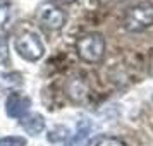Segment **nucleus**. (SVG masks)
<instances>
[{
	"mask_svg": "<svg viewBox=\"0 0 153 146\" xmlns=\"http://www.w3.org/2000/svg\"><path fill=\"white\" fill-rule=\"evenodd\" d=\"M76 52L88 64H98L105 53V38L100 33H84L77 38Z\"/></svg>",
	"mask_w": 153,
	"mask_h": 146,
	"instance_id": "f257e3e1",
	"label": "nucleus"
},
{
	"mask_svg": "<svg viewBox=\"0 0 153 146\" xmlns=\"http://www.w3.org/2000/svg\"><path fill=\"white\" fill-rule=\"evenodd\" d=\"M153 24V5L148 2H141L127 9L124 19H122V28L129 33H138L145 31Z\"/></svg>",
	"mask_w": 153,
	"mask_h": 146,
	"instance_id": "f03ea898",
	"label": "nucleus"
},
{
	"mask_svg": "<svg viewBox=\"0 0 153 146\" xmlns=\"http://www.w3.org/2000/svg\"><path fill=\"white\" fill-rule=\"evenodd\" d=\"M16 52L28 62H36L45 55L42 38L33 31H24L16 38Z\"/></svg>",
	"mask_w": 153,
	"mask_h": 146,
	"instance_id": "7ed1b4c3",
	"label": "nucleus"
},
{
	"mask_svg": "<svg viewBox=\"0 0 153 146\" xmlns=\"http://www.w3.org/2000/svg\"><path fill=\"white\" fill-rule=\"evenodd\" d=\"M36 16H38V21L43 28L52 29V31L60 29L65 24V19H67L65 12L53 2H45L43 5H40Z\"/></svg>",
	"mask_w": 153,
	"mask_h": 146,
	"instance_id": "20e7f679",
	"label": "nucleus"
},
{
	"mask_svg": "<svg viewBox=\"0 0 153 146\" xmlns=\"http://www.w3.org/2000/svg\"><path fill=\"white\" fill-rule=\"evenodd\" d=\"M29 107L31 98L19 91H12L5 102V112L10 119H22L26 113H29Z\"/></svg>",
	"mask_w": 153,
	"mask_h": 146,
	"instance_id": "39448f33",
	"label": "nucleus"
},
{
	"mask_svg": "<svg viewBox=\"0 0 153 146\" xmlns=\"http://www.w3.org/2000/svg\"><path fill=\"white\" fill-rule=\"evenodd\" d=\"M65 93L71 98V102H74V103L84 102L88 98V95H90V84L86 81V77L79 76V74L71 76L65 81Z\"/></svg>",
	"mask_w": 153,
	"mask_h": 146,
	"instance_id": "423d86ee",
	"label": "nucleus"
},
{
	"mask_svg": "<svg viewBox=\"0 0 153 146\" xmlns=\"http://www.w3.org/2000/svg\"><path fill=\"white\" fill-rule=\"evenodd\" d=\"M19 125H21L28 134L38 136V134H42L43 129H45V117H43L42 113L29 112V113H26L22 119H19Z\"/></svg>",
	"mask_w": 153,
	"mask_h": 146,
	"instance_id": "0eeeda50",
	"label": "nucleus"
},
{
	"mask_svg": "<svg viewBox=\"0 0 153 146\" xmlns=\"http://www.w3.org/2000/svg\"><path fill=\"white\" fill-rule=\"evenodd\" d=\"M91 134H93V124L88 119H83L77 122L76 134L69 139V146H88L90 145Z\"/></svg>",
	"mask_w": 153,
	"mask_h": 146,
	"instance_id": "6e6552de",
	"label": "nucleus"
},
{
	"mask_svg": "<svg viewBox=\"0 0 153 146\" xmlns=\"http://www.w3.org/2000/svg\"><path fill=\"white\" fill-rule=\"evenodd\" d=\"M14 19V5L10 0H0V36L10 28V22Z\"/></svg>",
	"mask_w": 153,
	"mask_h": 146,
	"instance_id": "1a4fd4ad",
	"label": "nucleus"
},
{
	"mask_svg": "<svg viewBox=\"0 0 153 146\" xmlns=\"http://www.w3.org/2000/svg\"><path fill=\"white\" fill-rule=\"evenodd\" d=\"M21 86H22V76L19 72H14V70H10V72H0V88L16 91Z\"/></svg>",
	"mask_w": 153,
	"mask_h": 146,
	"instance_id": "9d476101",
	"label": "nucleus"
},
{
	"mask_svg": "<svg viewBox=\"0 0 153 146\" xmlns=\"http://www.w3.org/2000/svg\"><path fill=\"white\" fill-rule=\"evenodd\" d=\"M47 138L52 145H64V143H69L71 139V131L65 125H55L52 127L47 134Z\"/></svg>",
	"mask_w": 153,
	"mask_h": 146,
	"instance_id": "9b49d317",
	"label": "nucleus"
},
{
	"mask_svg": "<svg viewBox=\"0 0 153 146\" xmlns=\"http://www.w3.org/2000/svg\"><path fill=\"white\" fill-rule=\"evenodd\" d=\"M0 146H26V138H22V136H4V138H0Z\"/></svg>",
	"mask_w": 153,
	"mask_h": 146,
	"instance_id": "f8f14e48",
	"label": "nucleus"
},
{
	"mask_svg": "<svg viewBox=\"0 0 153 146\" xmlns=\"http://www.w3.org/2000/svg\"><path fill=\"white\" fill-rule=\"evenodd\" d=\"M95 146H127V145H126L122 139H119V138H114V136H103V138L98 139Z\"/></svg>",
	"mask_w": 153,
	"mask_h": 146,
	"instance_id": "ddd939ff",
	"label": "nucleus"
},
{
	"mask_svg": "<svg viewBox=\"0 0 153 146\" xmlns=\"http://www.w3.org/2000/svg\"><path fill=\"white\" fill-rule=\"evenodd\" d=\"M9 62V47H7V40L4 36H0V65Z\"/></svg>",
	"mask_w": 153,
	"mask_h": 146,
	"instance_id": "4468645a",
	"label": "nucleus"
},
{
	"mask_svg": "<svg viewBox=\"0 0 153 146\" xmlns=\"http://www.w3.org/2000/svg\"><path fill=\"white\" fill-rule=\"evenodd\" d=\"M57 2H62V4H72V2H76V0H57Z\"/></svg>",
	"mask_w": 153,
	"mask_h": 146,
	"instance_id": "2eb2a0df",
	"label": "nucleus"
}]
</instances>
